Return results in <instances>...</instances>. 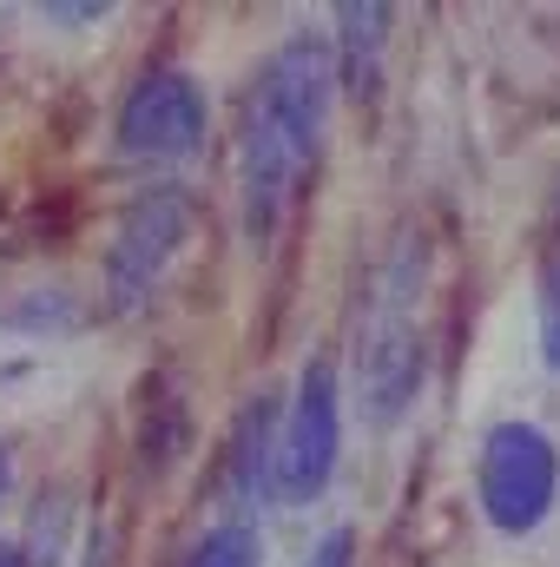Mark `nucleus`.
<instances>
[{
	"mask_svg": "<svg viewBox=\"0 0 560 567\" xmlns=\"http://www.w3.org/2000/svg\"><path fill=\"white\" fill-rule=\"evenodd\" d=\"M271 455H278V416H271V403H258V410H245L238 442H231V495L245 508L271 488Z\"/></svg>",
	"mask_w": 560,
	"mask_h": 567,
	"instance_id": "8",
	"label": "nucleus"
},
{
	"mask_svg": "<svg viewBox=\"0 0 560 567\" xmlns=\"http://www.w3.org/2000/svg\"><path fill=\"white\" fill-rule=\"evenodd\" d=\"M7 482H13V455L0 449V495H7Z\"/></svg>",
	"mask_w": 560,
	"mask_h": 567,
	"instance_id": "12",
	"label": "nucleus"
},
{
	"mask_svg": "<svg viewBox=\"0 0 560 567\" xmlns=\"http://www.w3.org/2000/svg\"><path fill=\"white\" fill-rule=\"evenodd\" d=\"M185 567H265L258 561V528L251 522H218L191 542Z\"/></svg>",
	"mask_w": 560,
	"mask_h": 567,
	"instance_id": "9",
	"label": "nucleus"
},
{
	"mask_svg": "<svg viewBox=\"0 0 560 567\" xmlns=\"http://www.w3.org/2000/svg\"><path fill=\"white\" fill-rule=\"evenodd\" d=\"M191 245V198L178 185H152L126 205L120 231H113V251H106V290H113V310H139L158 284L172 278V265L185 258Z\"/></svg>",
	"mask_w": 560,
	"mask_h": 567,
	"instance_id": "5",
	"label": "nucleus"
},
{
	"mask_svg": "<svg viewBox=\"0 0 560 567\" xmlns=\"http://www.w3.org/2000/svg\"><path fill=\"white\" fill-rule=\"evenodd\" d=\"M475 495L481 515L501 535H535L560 502V449L541 423H495L475 462Z\"/></svg>",
	"mask_w": 560,
	"mask_h": 567,
	"instance_id": "3",
	"label": "nucleus"
},
{
	"mask_svg": "<svg viewBox=\"0 0 560 567\" xmlns=\"http://www.w3.org/2000/svg\"><path fill=\"white\" fill-rule=\"evenodd\" d=\"M205 126H211V113H205L198 80L178 73V66H158V73L133 80V93L120 100L113 133H120V152L133 165H178L205 145Z\"/></svg>",
	"mask_w": 560,
	"mask_h": 567,
	"instance_id": "6",
	"label": "nucleus"
},
{
	"mask_svg": "<svg viewBox=\"0 0 560 567\" xmlns=\"http://www.w3.org/2000/svg\"><path fill=\"white\" fill-rule=\"evenodd\" d=\"M343 20V66H336V86L350 93H376L383 80V40H390V7H336Z\"/></svg>",
	"mask_w": 560,
	"mask_h": 567,
	"instance_id": "7",
	"label": "nucleus"
},
{
	"mask_svg": "<svg viewBox=\"0 0 560 567\" xmlns=\"http://www.w3.org/2000/svg\"><path fill=\"white\" fill-rule=\"evenodd\" d=\"M303 567H356V528H330V535L310 548Z\"/></svg>",
	"mask_w": 560,
	"mask_h": 567,
	"instance_id": "11",
	"label": "nucleus"
},
{
	"mask_svg": "<svg viewBox=\"0 0 560 567\" xmlns=\"http://www.w3.org/2000/svg\"><path fill=\"white\" fill-rule=\"evenodd\" d=\"M0 567H20V548H7V542H0Z\"/></svg>",
	"mask_w": 560,
	"mask_h": 567,
	"instance_id": "13",
	"label": "nucleus"
},
{
	"mask_svg": "<svg viewBox=\"0 0 560 567\" xmlns=\"http://www.w3.org/2000/svg\"><path fill=\"white\" fill-rule=\"evenodd\" d=\"M336 449H343V390L330 357L297 370L290 410L278 416V455H271V488L283 502H317L336 475Z\"/></svg>",
	"mask_w": 560,
	"mask_h": 567,
	"instance_id": "4",
	"label": "nucleus"
},
{
	"mask_svg": "<svg viewBox=\"0 0 560 567\" xmlns=\"http://www.w3.org/2000/svg\"><path fill=\"white\" fill-rule=\"evenodd\" d=\"M330 106H336V53L323 40L297 33L258 66V86L245 100V140H238V185H245L251 238L278 231L303 178L317 172Z\"/></svg>",
	"mask_w": 560,
	"mask_h": 567,
	"instance_id": "1",
	"label": "nucleus"
},
{
	"mask_svg": "<svg viewBox=\"0 0 560 567\" xmlns=\"http://www.w3.org/2000/svg\"><path fill=\"white\" fill-rule=\"evenodd\" d=\"M422 245H403L390 265H383V290L370 303V323H363V350H356V383H363V403L376 423H396L422 390Z\"/></svg>",
	"mask_w": 560,
	"mask_h": 567,
	"instance_id": "2",
	"label": "nucleus"
},
{
	"mask_svg": "<svg viewBox=\"0 0 560 567\" xmlns=\"http://www.w3.org/2000/svg\"><path fill=\"white\" fill-rule=\"evenodd\" d=\"M541 357H548V370H560V192L554 218H548V245H541Z\"/></svg>",
	"mask_w": 560,
	"mask_h": 567,
	"instance_id": "10",
	"label": "nucleus"
}]
</instances>
